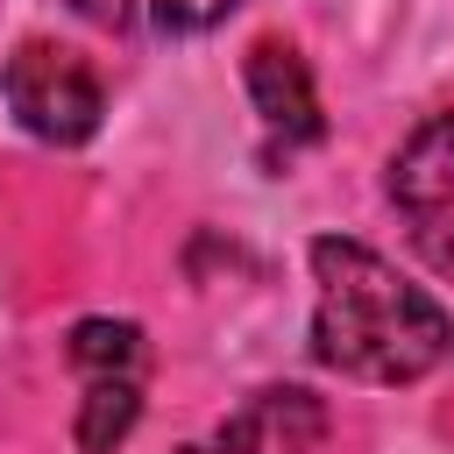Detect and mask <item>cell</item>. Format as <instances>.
<instances>
[{
	"mask_svg": "<svg viewBox=\"0 0 454 454\" xmlns=\"http://www.w3.org/2000/svg\"><path fill=\"white\" fill-rule=\"evenodd\" d=\"M71 7L114 35H199V28L227 21L241 0H71Z\"/></svg>",
	"mask_w": 454,
	"mask_h": 454,
	"instance_id": "6",
	"label": "cell"
},
{
	"mask_svg": "<svg viewBox=\"0 0 454 454\" xmlns=\"http://www.w3.org/2000/svg\"><path fill=\"white\" fill-rule=\"evenodd\" d=\"M241 78H248V99H255V114H262V128H270L277 149H305V142L326 135V121H319V92H312V71H305V57H298L291 43L262 35V43L248 50Z\"/></svg>",
	"mask_w": 454,
	"mask_h": 454,
	"instance_id": "4",
	"label": "cell"
},
{
	"mask_svg": "<svg viewBox=\"0 0 454 454\" xmlns=\"http://www.w3.org/2000/svg\"><path fill=\"white\" fill-rule=\"evenodd\" d=\"M135 419H142V390H135V376H92V390H85V404H78V454H114L128 433H135Z\"/></svg>",
	"mask_w": 454,
	"mask_h": 454,
	"instance_id": "7",
	"label": "cell"
},
{
	"mask_svg": "<svg viewBox=\"0 0 454 454\" xmlns=\"http://www.w3.org/2000/svg\"><path fill=\"white\" fill-rule=\"evenodd\" d=\"M390 199L419 220L426 241L454 248V114L411 128V142L390 156Z\"/></svg>",
	"mask_w": 454,
	"mask_h": 454,
	"instance_id": "3",
	"label": "cell"
},
{
	"mask_svg": "<svg viewBox=\"0 0 454 454\" xmlns=\"http://www.w3.org/2000/svg\"><path fill=\"white\" fill-rule=\"evenodd\" d=\"M319 440H326V404H319L312 390H298V383L255 390V397L213 433L220 454H312Z\"/></svg>",
	"mask_w": 454,
	"mask_h": 454,
	"instance_id": "5",
	"label": "cell"
},
{
	"mask_svg": "<svg viewBox=\"0 0 454 454\" xmlns=\"http://www.w3.org/2000/svg\"><path fill=\"white\" fill-rule=\"evenodd\" d=\"M312 355L355 383H419L454 355L447 305L362 241H312Z\"/></svg>",
	"mask_w": 454,
	"mask_h": 454,
	"instance_id": "1",
	"label": "cell"
},
{
	"mask_svg": "<svg viewBox=\"0 0 454 454\" xmlns=\"http://www.w3.org/2000/svg\"><path fill=\"white\" fill-rule=\"evenodd\" d=\"M0 92H7V114L50 142V149H78L99 135V114H106V92H99V71L64 50V43H21L7 64H0Z\"/></svg>",
	"mask_w": 454,
	"mask_h": 454,
	"instance_id": "2",
	"label": "cell"
},
{
	"mask_svg": "<svg viewBox=\"0 0 454 454\" xmlns=\"http://www.w3.org/2000/svg\"><path fill=\"white\" fill-rule=\"evenodd\" d=\"M71 362L92 376H128L142 362V326L128 319H78L71 326Z\"/></svg>",
	"mask_w": 454,
	"mask_h": 454,
	"instance_id": "8",
	"label": "cell"
}]
</instances>
